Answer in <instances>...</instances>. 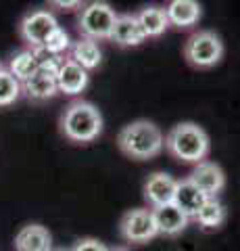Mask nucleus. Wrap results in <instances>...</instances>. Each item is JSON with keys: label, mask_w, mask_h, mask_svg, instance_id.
I'll return each instance as SVG.
<instances>
[{"label": "nucleus", "mask_w": 240, "mask_h": 251, "mask_svg": "<svg viewBox=\"0 0 240 251\" xmlns=\"http://www.w3.org/2000/svg\"><path fill=\"white\" fill-rule=\"evenodd\" d=\"M117 145L123 153L131 159H151L157 157L165 147L163 132L159 130L157 124H153L149 120H136L128 126H123Z\"/></svg>", "instance_id": "1"}, {"label": "nucleus", "mask_w": 240, "mask_h": 251, "mask_svg": "<svg viewBox=\"0 0 240 251\" xmlns=\"http://www.w3.org/2000/svg\"><path fill=\"white\" fill-rule=\"evenodd\" d=\"M165 149L172 153L175 159L186 163H200L205 161L209 153V136L207 132L200 128L198 124L182 122L175 124L172 130L167 132Z\"/></svg>", "instance_id": "2"}, {"label": "nucleus", "mask_w": 240, "mask_h": 251, "mask_svg": "<svg viewBox=\"0 0 240 251\" xmlns=\"http://www.w3.org/2000/svg\"><path fill=\"white\" fill-rule=\"evenodd\" d=\"M61 132L71 143H92L103 132V115L92 103L75 100L61 115Z\"/></svg>", "instance_id": "3"}, {"label": "nucleus", "mask_w": 240, "mask_h": 251, "mask_svg": "<svg viewBox=\"0 0 240 251\" xmlns=\"http://www.w3.org/2000/svg\"><path fill=\"white\" fill-rule=\"evenodd\" d=\"M184 57L192 67L209 69L218 65L223 57V42L215 31H196L192 34L184 46Z\"/></svg>", "instance_id": "4"}, {"label": "nucleus", "mask_w": 240, "mask_h": 251, "mask_svg": "<svg viewBox=\"0 0 240 251\" xmlns=\"http://www.w3.org/2000/svg\"><path fill=\"white\" fill-rule=\"evenodd\" d=\"M117 21V15L111 9V4L107 2H90L84 6L77 19V27L84 34L86 40H109L113 25Z\"/></svg>", "instance_id": "5"}, {"label": "nucleus", "mask_w": 240, "mask_h": 251, "mask_svg": "<svg viewBox=\"0 0 240 251\" xmlns=\"http://www.w3.org/2000/svg\"><path fill=\"white\" fill-rule=\"evenodd\" d=\"M59 25V21L55 19V15L48 11H32L29 15L21 19L19 23V34L32 49H42L44 42L48 40V36L55 31Z\"/></svg>", "instance_id": "6"}, {"label": "nucleus", "mask_w": 240, "mask_h": 251, "mask_svg": "<svg viewBox=\"0 0 240 251\" xmlns=\"http://www.w3.org/2000/svg\"><path fill=\"white\" fill-rule=\"evenodd\" d=\"M119 230H121V237L128 243H146L159 234L157 224H154V218H153V209H144V207L130 209L121 218Z\"/></svg>", "instance_id": "7"}, {"label": "nucleus", "mask_w": 240, "mask_h": 251, "mask_svg": "<svg viewBox=\"0 0 240 251\" xmlns=\"http://www.w3.org/2000/svg\"><path fill=\"white\" fill-rule=\"evenodd\" d=\"M190 182L195 184L198 191H203L209 199H215L226 186V174L223 170L213 161H200L190 174Z\"/></svg>", "instance_id": "8"}, {"label": "nucleus", "mask_w": 240, "mask_h": 251, "mask_svg": "<svg viewBox=\"0 0 240 251\" xmlns=\"http://www.w3.org/2000/svg\"><path fill=\"white\" fill-rule=\"evenodd\" d=\"M175 184L177 180L165 174V172H154L144 182V199L151 203L153 209L161 205H169V203H174Z\"/></svg>", "instance_id": "9"}, {"label": "nucleus", "mask_w": 240, "mask_h": 251, "mask_svg": "<svg viewBox=\"0 0 240 251\" xmlns=\"http://www.w3.org/2000/svg\"><path fill=\"white\" fill-rule=\"evenodd\" d=\"M88 80H90L88 72L84 67L77 65L75 61H71V59H63V61H61L59 74H57V86H59L61 92L75 97V94H80V92L86 90Z\"/></svg>", "instance_id": "10"}, {"label": "nucleus", "mask_w": 240, "mask_h": 251, "mask_svg": "<svg viewBox=\"0 0 240 251\" xmlns=\"http://www.w3.org/2000/svg\"><path fill=\"white\" fill-rule=\"evenodd\" d=\"M207 201H209L207 195L203 191H198V188L192 184L188 178H186V180H177L175 195H174V205L180 209L184 216L196 218L200 207H203Z\"/></svg>", "instance_id": "11"}, {"label": "nucleus", "mask_w": 240, "mask_h": 251, "mask_svg": "<svg viewBox=\"0 0 240 251\" xmlns=\"http://www.w3.org/2000/svg\"><path fill=\"white\" fill-rule=\"evenodd\" d=\"M15 251H52V237L42 224H27L15 234Z\"/></svg>", "instance_id": "12"}, {"label": "nucleus", "mask_w": 240, "mask_h": 251, "mask_svg": "<svg viewBox=\"0 0 240 251\" xmlns=\"http://www.w3.org/2000/svg\"><path fill=\"white\" fill-rule=\"evenodd\" d=\"M153 218L154 224H157V232L165 234V237H177L180 232L186 230L188 226V216H184L180 209H177L174 203L169 205H161L153 209Z\"/></svg>", "instance_id": "13"}, {"label": "nucleus", "mask_w": 240, "mask_h": 251, "mask_svg": "<svg viewBox=\"0 0 240 251\" xmlns=\"http://www.w3.org/2000/svg\"><path fill=\"white\" fill-rule=\"evenodd\" d=\"M109 40L117 42L119 46H138L146 40L144 31L138 23L136 15H117Z\"/></svg>", "instance_id": "14"}, {"label": "nucleus", "mask_w": 240, "mask_h": 251, "mask_svg": "<svg viewBox=\"0 0 240 251\" xmlns=\"http://www.w3.org/2000/svg\"><path fill=\"white\" fill-rule=\"evenodd\" d=\"M23 90H25L27 97L34 99V100H46V99L55 97V94L59 92L57 74L38 67V72L29 77V80L23 82Z\"/></svg>", "instance_id": "15"}, {"label": "nucleus", "mask_w": 240, "mask_h": 251, "mask_svg": "<svg viewBox=\"0 0 240 251\" xmlns=\"http://www.w3.org/2000/svg\"><path fill=\"white\" fill-rule=\"evenodd\" d=\"M165 15L169 19V25L190 27L200 19V4L195 0H174L167 4Z\"/></svg>", "instance_id": "16"}, {"label": "nucleus", "mask_w": 240, "mask_h": 251, "mask_svg": "<svg viewBox=\"0 0 240 251\" xmlns=\"http://www.w3.org/2000/svg\"><path fill=\"white\" fill-rule=\"evenodd\" d=\"M136 19H138V23H140V27H142L146 38H159L169 27V19L165 15V9H157V6L142 9L136 15Z\"/></svg>", "instance_id": "17"}, {"label": "nucleus", "mask_w": 240, "mask_h": 251, "mask_svg": "<svg viewBox=\"0 0 240 251\" xmlns=\"http://www.w3.org/2000/svg\"><path fill=\"white\" fill-rule=\"evenodd\" d=\"M71 61H75L80 67H84L86 72L94 69L100 65L103 61V52H100L98 44L92 42V40H77L73 46H71Z\"/></svg>", "instance_id": "18"}, {"label": "nucleus", "mask_w": 240, "mask_h": 251, "mask_svg": "<svg viewBox=\"0 0 240 251\" xmlns=\"http://www.w3.org/2000/svg\"><path fill=\"white\" fill-rule=\"evenodd\" d=\"M38 67H40V63H38V57L34 50H21L15 54L9 63V72L17 77L19 82L29 80V77L38 72Z\"/></svg>", "instance_id": "19"}, {"label": "nucleus", "mask_w": 240, "mask_h": 251, "mask_svg": "<svg viewBox=\"0 0 240 251\" xmlns=\"http://www.w3.org/2000/svg\"><path fill=\"white\" fill-rule=\"evenodd\" d=\"M195 220L203 228H219V226L226 222V207H223L218 199H209L205 205L200 207Z\"/></svg>", "instance_id": "20"}, {"label": "nucleus", "mask_w": 240, "mask_h": 251, "mask_svg": "<svg viewBox=\"0 0 240 251\" xmlns=\"http://www.w3.org/2000/svg\"><path fill=\"white\" fill-rule=\"evenodd\" d=\"M21 94V82L9 69H0V107L13 105Z\"/></svg>", "instance_id": "21"}, {"label": "nucleus", "mask_w": 240, "mask_h": 251, "mask_svg": "<svg viewBox=\"0 0 240 251\" xmlns=\"http://www.w3.org/2000/svg\"><path fill=\"white\" fill-rule=\"evenodd\" d=\"M69 46H71V40H69V34L63 29V27H57L52 34L48 36V40L44 42V46L42 49L48 52V54H52V57H61Z\"/></svg>", "instance_id": "22"}, {"label": "nucleus", "mask_w": 240, "mask_h": 251, "mask_svg": "<svg viewBox=\"0 0 240 251\" xmlns=\"http://www.w3.org/2000/svg\"><path fill=\"white\" fill-rule=\"evenodd\" d=\"M71 251H111V249H107L103 243L96 239H82Z\"/></svg>", "instance_id": "23"}, {"label": "nucleus", "mask_w": 240, "mask_h": 251, "mask_svg": "<svg viewBox=\"0 0 240 251\" xmlns=\"http://www.w3.org/2000/svg\"><path fill=\"white\" fill-rule=\"evenodd\" d=\"M52 4H55V6H61V9H75V6H82L80 0H71V2H65V0H55Z\"/></svg>", "instance_id": "24"}, {"label": "nucleus", "mask_w": 240, "mask_h": 251, "mask_svg": "<svg viewBox=\"0 0 240 251\" xmlns=\"http://www.w3.org/2000/svg\"><path fill=\"white\" fill-rule=\"evenodd\" d=\"M52 251H69V249H52Z\"/></svg>", "instance_id": "25"}, {"label": "nucleus", "mask_w": 240, "mask_h": 251, "mask_svg": "<svg viewBox=\"0 0 240 251\" xmlns=\"http://www.w3.org/2000/svg\"><path fill=\"white\" fill-rule=\"evenodd\" d=\"M111 251H126V249H111Z\"/></svg>", "instance_id": "26"}, {"label": "nucleus", "mask_w": 240, "mask_h": 251, "mask_svg": "<svg viewBox=\"0 0 240 251\" xmlns=\"http://www.w3.org/2000/svg\"><path fill=\"white\" fill-rule=\"evenodd\" d=\"M0 69H2V65H0Z\"/></svg>", "instance_id": "27"}]
</instances>
